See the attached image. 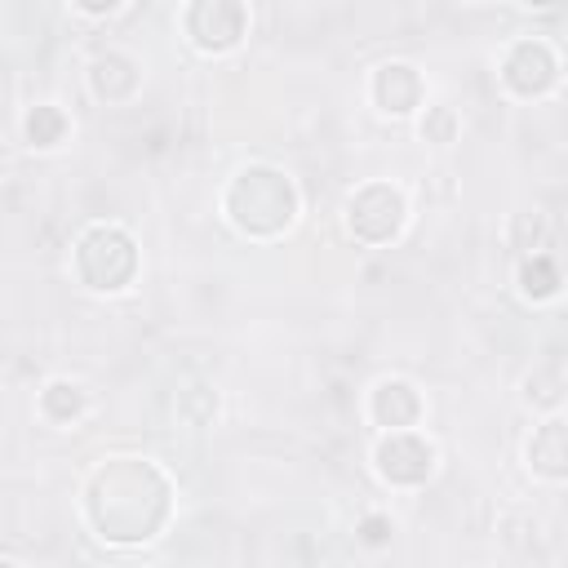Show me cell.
<instances>
[{"mask_svg":"<svg viewBox=\"0 0 568 568\" xmlns=\"http://www.w3.org/2000/svg\"><path fill=\"white\" fill-rule=\"evenodd\" d=\"M62 129H67V120H62V111H53V106H36V111L27 115V138H31L36 146L62 142Z\"/></svg>","mask_w":568,"mask_h":568,"instance_id":"cell-12","label":"cell"},{"mask_svg":"<svg viewBox=\"0 0 568 568\" xmlns=\"http://www.w3.org/2000/svg\"><path fill=\"white\" fill-rule=\"evenodd\" d=\"M226 209L235 217L240 231L248 235H275L280 226L293 222V209H297V195L288 186L284 173L275 169H244L231 191H226Z\"/></svg>","mask_w":568,"mask_h":568,"instance_id":"cell-2","label":"cell"},{"mask_svg":"<svg viewBox=\"0 0 568 568\" xmlns=\"http://www.w3.org/2000/svg\"><path fill=\"white\" fill-rule=\"evenodd\" d=\"M439 142H448V133H453V115L448 111H435V129H430Z\"/></svg>","mask_w":568,"mask_h":568,"instance_id":"cell-15","label":"cell"},{"mask_svg":"<svg viewBox=\"0 0 568 568\" xmlns=\"http://www.w3.org/2000/svg\"><path fill=\"white\" fill-rule=\"evenodd\" d=\"M169 515V484L155 466L115 457L89 484V519L106 541H146Z\"/></svg>","mask_w":568,"mask_h":568,"instance_id":"cell-1","label":"cell"},{"mask_svg":"<svg viewBox=\"0 0 568 568\" xmlns=\"http://www.w3.org/2000/svg\"><path fill=\"white\" fill-rule=\"evenodd\" d=\"M75 266L89 280V288H124L138 266V253L120 226H93L75 248Z\"/></svg>","mask_w":568,"mask_h":568,"instance_id":"cell-3","label":"cell"},{"mask_svg":"<svg viewBox=\"0 0 568 568\" xmlns=\"http://www.w3.org/2000/svg\"><path fill=\"white\" fill-rule=\"evenodd\" d=\"M373 93H377L382 111L404 115V111H413V106H417V98H422V80H417V71H413V67L390 62V67H382V71H377Z\"/></svg>","mask_w":568,"mask_h":568,"instance_id":"cell-8","label":"cell"},{"mask_svg":"<svg viewBox=\"0 0 568 568\" xmlns=\"http://www.w3.org/2000/svg\"><path fill=\"white\" fill-rule=\"evenodd\" d=\"M555 53H550V44H541V40H524V44H515L510 49V58H506V84L515 89V93H524V98H532V93H546L550 84H555Z\"/></svg>","mask_w":568,"mask_h":568,"instance_id":"cell-7","label":"cell"},{"mask_svg":"<svg viewBox=\"0 0 568 568\" xmlns=\"http://www.w3.org/2000/svg\"><path fill=\"white\" fill-rule=\"evenodd\" d=\"M519 280H524V293H528V297H550V293L559 288V271H555V262L541 257V253H537L532 262H524Z\"/></svg>","mask_w":568,"mask_h":568,"instance_id":"cell-11","label":"cell"},{"mask_svg":"<svg viewBox=\"0 0 568 568\" xmlns=\"http://www.w3.org/2000/svg\"><path fill=\"white\" fill-rule=\"evenodd\" d=\"M186 31L200 49H231L244 31V4L240 0H195L186 13Z\"/></svg>","mask_w":568,"mask_h":568,"instance_id":"cell-6","label":"cell"},{"mask_svg":"<svg viewBox=\"0 0 568 568\" xmlns=\"http://www.w3.org/2000/svg\"><path fill=\"white\" fill-rule=\"evenodd\" d=\"M75 4H80L84 13H111V9L120 4V0H75Z\"/></svg>","mask_w":568,"mask_h":568,"instance_id":"cell-16","label":"cell"},{"mask_svg":"<svg viewBox=\"0 0 568 568\" xmlns=\"http://www.w3.org/2000/svg\"><path fill=\"white\" fill-rule=\"evenodd\" d=\"M80 408H84L80 386H71V382H53V386L44 390V413H49L53 422H71Z\"/></svg>","mask_w":568,"mask_h":568,"instance_id":"cell-13","label":"cell"},{"mask_svg":"<svg viewBox=\"0 0 568 568\" xmlns=\"http://www.w3.org/2000/svg\"><path fill=\"white\" fill-rule=\"evenodd\" d=\"M417 413H422V399H417V390H413L408 382H382V386L373 390V417H377L382 426L404 430V426L417 422Z\"/></svg>","mask_w":568,"mask_h":568,"instance_id":"cell-9","label":"cell"},{"mask_svg":"<svg viewBox=\"0 0 568 568\" xmlns=\"http://www.w3.org/2000/svg\"><path fill=\"white\" fill-rule=\"evenodd\" d=\"M435 466V448L408 430H390V439L377 444V470L390 484H422Z\"/></svg>","mask_w":568,"mask_h":568,"instance_id":"cell-4","label":"cell"},{"mask_svg":"<svg viewBox=\"0 0 568 568\" xmlns=\"http://www.w3.org/2000/svg\"><path fill=\"white\" fill-rule=\"evenodd\" d=\"M528 457H532V466H537L541 475L564 479V470H568V444H564V422H559V417H555V422H546V426L532 435Z\"/></svg>","mask_w":568,"mask_h":568,"instance_id":"cell-10","label":"cell"},{"mask_svg":"<svg viewBox=\"0 0 568 568\" xmlns=\"http://www.w3.org/2000/svg\"><path fill=\"white\" fill-rule=\"evenodd\" d=\"M359 532H364L368 546H382V541L390 537V519H386V515H368V519L359 524Z\"/></svg>","mask_w":568,"mask_h":568,"instance_id":"cell-14","label":"cell"},{"mask_svg":"<svg viewBox=\"0 0 568 568\" xmlns=\"http://www.w3.org/2000/svg\"><path fill=\"white\" fill-rule=\"evenodd\" d=\"M528 4H550V0H528Z\"/></svg>","mask_w":568,"mask_h":568,"instance_id":"cell-17","label":"cell"},{"mask_svg":"<svg viewBox=\"0 0 568 568\" xmlns=\"http://www.w3.org/2000/svg\"><path fill=\"white\" fill-rule=\"evenodd\" d=\"M399 222H404V200H399V191H390V186H364L355 200H351V226H355V235H364V240H390L395 231H399Z\"/></svg>","mask_w":568,"mask_h":568,"instance_id":"cell-5","label":"cell"}]
</instances>
